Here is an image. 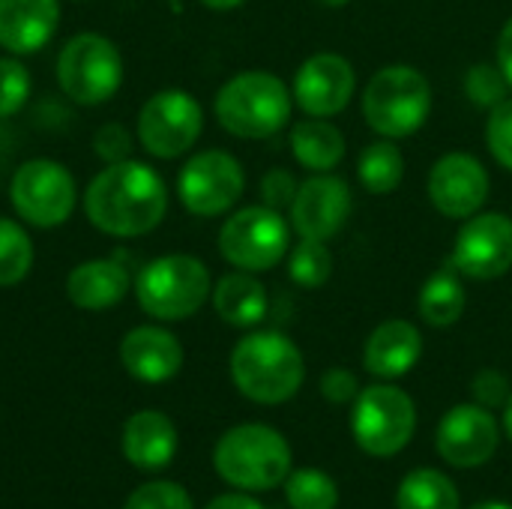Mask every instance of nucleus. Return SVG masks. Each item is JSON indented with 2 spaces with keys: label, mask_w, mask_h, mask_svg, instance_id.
Returning <instances> with one entry per match:
<instances>
[{
  "label": "nucleus",
  "mask_w": 512,
  "mask_h": 509,
  "mask_svg": "<svg viewBox=\"0 0 512 509\" xmlns=\"http://www.w3.org/2000/svg\"><path fill=\"white\" fill-rule=\"evenodd\" d=\"M81 207L87 222L117 240L156 231L168 213V186L162 174L138 159L105 165L84 189Z\"/></svg>",
  "instance_id": "1"
},
{
  "label": "nucleus",
  "mask_w": 512,
  "mask_h": 509,
  "mask_svg": "<svg viewBox=\"0 0 512 509\" xmlns=\"http://www.w3.org/2000/svg\"><path fill=\"white\" fill-rule=\"evenodd\" d=\"M294 93L267 69H243L231 75L213 99L219 126L243 141H264L291 123Z\"/></svg>",
  "instance_id": "2"
},
{
  "label": "nucleus",
  "mask_w": 512,
  "mask_h": 509,
  "mask_svg": "<svg viewBox=\"0 0 512 509\" xmlns=\"http://www.w3.org/2000/svg\"><path fill=\"white\" fill-rule=\"evenodd\" d=\"M234 387L258 405H282L297 396L306 381L300 348L276 330L243 336L231 351Z\"/></svg>",
  "instance_id": "3"
},
{
  "label": "nucleus",
  "mask_w": 512,
  "mask_h": 509,
  "mask_svg": "<svg viewBox=\"0 0 512 509\" xmlns=\"http://www.w3.org/2000/svg\"><path fill=\"white\" fill-rule=\"evenodd\" d=\"M360 108L369 129L381 138H411L432 114V84L417 66L390 63L369 78Z\"/></svg>",
  "instance_id": "4"
},
{
  "label": "nucleus",
  "mask_w": 512,
  "mask_h": 509,
  "mask_svg": "<svg viewBox=\"0 0 512 509\" xmlns=\"http://www.w3.org/2000/svg\"><path fill=\"white\" fill-rule=\"evenodd\" d=\"M132 291L144 315L156 321H186L210 300L213 276L201 258L171 252L147 261L138 270Z\"/></svg>",
  "instance_id": "5"
},
{
  "label": "nucleus",
  "mask_w": 512,
  "mask_h": 509,
  "mask_svg": "<svg viewBox=\"0 0 512 509\" xmlns=\"http://www.w3.org/2000/svg\"><path fill=\"white\" fill-rule=\"evenodd\" d=\"M213 465L225 483L243 492H267L288 480L291 447L288 441L261 423H243L228 429L216 450Z\"/></svg>",
  "instance_id": "6"
},
{
  "label": "nucleus",
  "mask_w": 512,
  "mask_h": 509,
  "mask_svg": "<svg viewBox=\"0 0 512 509\" xmlns=\"http://www.w3.org/2000/svg\"><path fill=\"white\" fill-rule=\"evenodd\" d=\"M63 96L81 108L105 105L123 87V54L105 33H75L63 42L54 63Z\"/></svg>",
  "instance_id": "7"
},
{
  "label": "nucleus",
  "mask_w": 512,
  "mask_h": 509,
  "mask_svg": "<svg viewBox=\"0 0 512 509\" xmlns=\"http://www.w3.org/2000/svg\"><path fill=\"white\" fill-rule=\"evenodd\" d=\"M291 252V222L282 210L249 204L234 210L219 228V255L246 273H267Z\"/></svg>",
  "instance_id": "8"
},
{
  "label": "nucleus",
  "mask_w": 512,
  "mask_h": 509,
  "mask_svg": "<svg viewBox=\"0 0 512 509\" xmlns=\"http://www.w3.org/2000/svg\"><path fill=\"white\" fill-rule=\"evenodd\" d=\"M9 204L24 225L60 228L78 204V186L57 159H27L9 180Z\"/></svg>",
  "instance_id": "9"
},
{
  "label": "nucleus",
  "mask_w": 512,
  "mask_h": 509,
  "mask_svg": "<svg viewBox=\"0 0 512 509\" xmlns=\"http://www.w3.org/2000/svg\"><path fill=\"white\" fill-rule=\"evenodd\" d=\"M204 132V108L201 102L180 90H156L144 99L135 120L138 144L156 159H180L186 156Z\"/></svg>",
  "instance_id": "10"
},
{
  "label": "nucleus",
  "mask_w": 512,
  "mask_h": 509,
  "mask_svg": "<svg viewBox=\"0 0 512 509\" xmlns=\"http://www.w3.org/2000/svg\"><path fill=\"white\" fill-rule=\"evenodd\" d=\"M354 441L363 453L387 459L402 453L417 429L414 399L393 384H372L354 399Z\"/></svg>",
  "instance_id": "11"
},
{
  "label": "nucleus",
  "mask_w": 512,
  "mask_h": 509,
  "mask_svg": "<svg viewBox=\"0 0 512 509\" xmlns=\"http://www.w3.org/2000/svg\"><path fill=\"white\" fill-rule=\"evenodd\" d=\"M246 192V171L228 150L192 153L177 174V198L198 219H216L237 207Z\"/></svg>",
  "instance_id": "12"
},
{
  "label": "nucleus",
  "mask_w": 512,
  "mask_h": 509,
  "mask_svg": "<svg viewBox=\"0 0 512 509\" xmlns=\"http://www.w3.org/2000/svg\"><path fill=\"white\" fill-rule=\"evenodd\" d=\"M450 264L477 282L501 279L512 270V216L480 210L462 222Z\"/></svg>",
  "instance_id": "13"
},
{
  "label": "nucleus",
  "mask_w": 512,
  "mask_h": 509,
  "mask_svg": "<svg viewBox=\"0 0 512 509\" xmlns=\"http://www.w3.org/2000/svg\"><path fill=\"white\" fill-rule=\"evenodd\" d=\"M354 90H357L354 63L336 51H318L306 57L291 84L294 105L306 117H327V120L351 105Z\"/></svg>",
  "instance_id": "14"
},
{
  "label": "nucleus",
  "mask_w": 512,
  "mask_h": 509,
  "mask_svg": "<svg viewBox=\"0 0 512 509\" xmlns=\"http://www.w3.org/2000/svg\"><path fill=\"white\" fill-rule=\"evenodd\" d=\"M351 207H354L351 189L342 177H336L333 171L312 174L309 180L300 183L288 207V222L291 231H297V237L330 243L348 225Z\"/></svg>",
  "instance_id": "15"
},
{
  "label": "nucleus",
  "mask_w": 512,
  "mask_h": 509,
  "mask_svg": "<svg viewBox=\"0 0 512 509\" xmlns=\"http://www.w3.org/2000/svg\"><path fill=\"white\" fill-rule=\"evenodd\" d=\"M426 192L432 207L447 219H471L489 201L492 180L486 165L471 153H447L441 156L426 180Z\"/></svg>",
  "instance_id": "16"
},
{
  "label": "nucleus",
  "mask_w": 512,
  "mask_h": 509,
  "mask_svg": "<svg viewBox=\"0 0 512 509\" xmlns=\"http://www.w3.org/2000/svg\"><path fill=\"white\" fill-rule=\"evenodd\" d=\"M438 453L453 468L486 465L501 441L498 423L483 405H456L438 426Z\"/></svg>",
  "instance_id": "17"
},
{
  "label": "nucleus",
  "mask_w": 512,
  "mask_h": 509,
  "mask_svg": "<svg viewBox=\"0 0 512 509\" xmlns=\"http://www.w3.org/2000/svg\"><path fill=\"white\" fill-rule=\"evenodd\" d=\"M120 363L141 384H165L183 369V345L165 327H132L120 342Z\"/></svg>",
  "instance_id": "18"
},
{
  "label": "nucleus",
  "mask_w": 512,
  "mask_h": 509,
  "mask_svg": "<svg viewBox=\"0 0 512 509\" xmlns=\"http://www.w3.org/2000/svg\"><path fill=\"white\" fill-rule=\"evenodd\" d=\"M60 27V0H0V48L15 57L42 51Z\"/></svg>",
  "instance_id": "19"
},
{
  "label": "nucleus",
  "mask_w": 512,
  "mask_h": 509,
  "mask_svg": "<svg viewBox=\"0 0 512 509\" xmlns=\"http://www.w3.org/2000/svg\"><path fill=\"white\" fill-rule=\"evenodd\" d=\"M129 267L114 258H90L69 270L66 276V300L81 312H105L132 291Z\"/></svg>",
  "instance_id": "20"
},
{
  "label": "nucleus",
  "mask_w": 512,
  "mask_h": 509,
  "mask_svg": "<svg viewBox=\"0 0 512 509\" xmlns=\"http://www.w3.org/2000/svg\"><path fill=\"white\" fill-rule=\"evenodd\" d=\"M420 354H423L420 330L405 318H390L369 333L363 348V366L369 369V375L381 381H396L420 363Z\"/></svg>",
  "instance_id": "21"
},
{
  "label": "nucleus",
  "mask_w": 512,
  "mask_h": 509,
  "mask_svg": "<svg viewBox=\"0 0 512 509\" xmlns=\"http://www.w3.org/2000/svg\"><path fill=\"white\" fill-rule=\"evenodd\" d=\"M177 453V429L162 411H138L123 426V456L138 471H162Z\"/></svg>",
  "instance_id": "22"
},
{
  "label": "nucleus",
  "mask_w": 512,
  "mask_h": 509,
  "mask_svg": "<svg viewBox=\"0 0 512 509\" xmlns=\"http://www.w3.org/2000/svg\"><path fill=\"white\" fill-rule=\"evenodd\" d=\"M213 309L216 315L240 330L258 327L267 318L270 309V297L264 282L258 279V273H246V270H231L225 273L216 285H213Z\"/></svg>",
  "instance_id": "23"
},
{
  "label": "nucleus",
  "mask_w": 512,
  "mask_h": 509,
  "mask_svg": "<svg viewBox=\"0 0 512 509\" xmlns=\"http://www.w3.org/2000/svg\"><path fill=\"white\" fill-rule=\"evenodd\" d=\"M288 144H291V156L297 159V165H303L312 174L336 171L348 153L345 132L327 117H303L291 123Z\"/></svg>",
  "instance_id": "24"
},
{
  "label": "nucleus",
  "mask_w": 512,
  "mask_h": 509,
  "mask_svg": "<svg viewBox=\"0 0 512 509\" xmlns=\"http://www.w3.org/2000/svg\"><path fill=\"white\" fill-rule=\"evenodd\" d=\"M465 306H468V294L462 285V273L450 261L426 279V285L417 297L420 318L438 330L453 327L465 315Z\"/></svg>",
  "instance_id": "25"
},
{
  "label": "nucleus",
  "mask_w": 512,
  "mask_h": 509,
  "mask_svg": "<svg viewBox=\"0 0 512 509\" xmlns=\"http://www.w3.org/2000/svg\"><path fill=\"white\" fill-rule=\"evenodd\" d=\"M357 177L360 186L369 195H390L402 186L405 180V156L396 147L393 138H378L363 147L357 159Z\"/></svg>",
  "instance_id": "26"
},
{
  "label": "nucleus",
  "mask_w": 512,
  "mask_h": 509,
  "mask_svg": "<svg viewBox=\"0 0 512 509\" xmlns=\"http://www.w3.org/2000/svg\"><path fill=\"white\" fill-rule=\"evenodd\" d=\"M399 509H459V492L450 477L432 468L411 471L396 495Z\"/></svg>",
  "instance_id": "27"
},
{
  "label": "nucleus",
  "mask_w": 512,
  "mask_h": 509,
  "mask_svg": "<svg viewBox=\"0 0 512 509\" xmlns=\"http://www.w3.org/2000/svg\"><path fill=\"white\" fill-rule=\"evenodd\" d=\"M33 240L18 219L0 216V288L21 285L33 270Z\"/></svg>",
  "instance_id": "28"
},
{
  "label": "nucleus",
  "mask_w": 512,
  "mask_h": 509,
  "mask_svg": "<svg viewBox=\"0 0 512 509\" xmlns=\"http://www.w3.org/2000/svg\"><path fill=\"white\" fill-rule=\"evenodd\" d=\"M333 267H336L333 252L321 240H303L300 237V243L291 246V252H288V276L294 285H300L306 291L327 285L333 276Z\"/></svg>",
  "instance_id": "29"
},
{
  "label": "nucleus",
  "mask_w": 512,
  "mask_h": 509,
  "mask_svg": "<svg viewBox=\"0 0 512 509\" xmlns=\"http://www.w3.org/2000/svg\"><path fill=\"white\" fill-rule=\"evenodd\" d=\"M285 498L291 509H336L339 489L336 483L318 468L291 471L285 480Z\"/></svg>",
  "instance_id": "30"
},
{
  "label": "nucleus",
  "mask_w": 512,
  "mask_h": 509,
  "mask_svg": "<svg viewBox=\"0 0 512 509\" xmlns=\"http://www.w3.org/2000/svg\"><path fill=\"white\" fill-rule=\"evenodd\" d=\"M510 90V81L498 63H474L465 72V93L483 111H492L495 105H501L510 96Z\"/></svg>",
  "instance_id": "31"
},
{
  "label": "nucleus",
  "mask_w": 512,
  "mask_h": 509,
  "mask_svg": "<svg viewBox=\"0 0 512 509\" xmlns=\"http://www.w3.org/2000/svg\"><path fill=\"white\" fill-rule=\"evenodd\" d=\"M30 90H33L30 69L21 63V57L15 54L0 57V120L15 117L27 105Z\"/></svg>",
  "instance_id": "32"
},
{
  "label": "nucleus",
  "mask_w": 512,
  "mask_h": 509,
  "mask_svg": "<svg viewBox=\"0 0 512 509\" xmlns=\"http://www.w3.org/2000/svg\"><path fill=\"white\" fill-rule=\"evenodd\" d=\"M486 147L492 159L512 174V96L489 111L486 123Z\"/></svg>",
  "instance_id": "33"
},
{
  "label": "nucleus",
  "mask_w": 512,
  "mask_h": 509,
  "mask_svg": "<svg viewBox=\"0 0 512 509\" xmlns=\"http://www.w3.org/2000/svg\"><path fill=\"white\" fill-rule=\"evenodd\" d=\"M123 509H192V501L183 486L156 480V483H144L141 489H135Z\"/></svg>",
  "instance_id": "34"
},
{
  "label": "nucleus",
  "mask_w": 512,
  "mask_h": 509,
  "mask_svg": "<svg viewBox=\"0 0 512 509\" xmlns=\"http://www.w3.org/2000/svg\"><path fill=\"white\" fill-rule=\"evenodd\" d=\"M132 144H135V141H132L129 129L120 126V123H105V126H99L96 135H93V150H96V156H99L105 165L132 159Z\"/></svg>",
  "instance_id": "35"
},
{
  "label": "nucleus",
  "mask_w": 512,
  "mask_h": 509,
  "mask_svg": "<svg viewBox=\"0 0 512 509\" xmlns=\"http://www.w3.org/2000/svg\"><path fill=\"white\" fill-rule=\"evenodd\" d=\"M297 189H300V183L288 168H270L261 177V204H267L273 210H288Z\"/></svg>",
  "instance_id": "36"
},
{
  "label": "nucleus",
  "mask_w": 512,
  "mask_h": 509,
  "mask_svg": "<svg viewBox=\"0 0 512 509\" xmlns=\"http://www.w3.org/2000/svg\"><path fill=\"white\" fill-rule=\"evenodd\" d=\"M471 390H474V399H477L483 408H501V405H507V399L512 396L507 375L498 372V369H483V372L474 378Z\"/></svg>",
  "instance_id": "37"
},
{
  "label": "nucleus",
  "mask_w": 512,
  "mask_h": 509,
  "mask_svg": "<svg viewBox=\"0 0 512 509\" xmlns=\"http://www.w3.org/2000/svg\"><path fill=\"white\" fill-rule=\"evenodd\" d=\"M321 393L327 402L333 405H348L360 396V384H357V375L348 372V369H327L324 378H321Z\"/></svg>",
  "instance_id": "38"
},
{
  "label": "nucleus",
  "mask_w": 512,
  "mask_h": 509,
  "mask_svg": "<svg viewBox=\"0 0 512 509\" xmlns=\"http://www.w3.org/2000/svg\"><path fill=\"white\" fill-rule=\"evenodd\" d=\"M495 63L501 66V72L507 75L512 87V15L504 21V27L498 33V60Z\"/></svg>",
  "instance_id": "39"
},
{
  "label": "nucleus",
  "mask_w": 512,
  "mask_h": 509,
  "mask_svg": "<svg viewBox=\"0 0 512 509\" xmlns=\"http://www.w3.org/2000/svg\"><path fill=\"white\" fill-rule=\"evenodd\" d=\"M204 509H264L255 498L249 495H222L216 501H210Z\"/></svg>",
  "instance_id": "40"
},
{
  "label": "nucleus",
  "mask_w": 512,
  "mask_h": 509,
  "mask_svg": "<svg viewBox=\"0 0 512 509\" xmlns=\"http://www.w3.org/2000/svg\"><path fill=\"white\" fill-rule=\"evenodd\" d=\"M204 9H213V12H231V9H240L246 0H198Z\"/></svg>",
  "instance_id": "41"
},
{
  "label": "nucleus",
  "mask_w": 512,
  "mask_h": 509,
  "mask_svg": "<svg viewBox=\"0 0 512 509\" xmlns=\"http://www.w3.org/2000/svg\"><path fill=\"white\" fill-rule=\"evenodd\" d=\"M504 432H507V438L512 441V396L507 399V405H504Z\"/></svg>",
  "instance_id": "42"
},
{
  "label": "nucleus",
  "mask_w": 512,
  "mask_h": 509,
  "mask_svg": "<svg viewBox=\"0 0 512 509\" xmlns=\"http://www.w3.org/2000/svg\"><path fill=\"white\" fill-rule=\"evenodd\" d=\"M315 3H321V6H327V9H339V6H348L351 0H315Z\"/></svg>",
  "instance_id": "43"
},
{
  "label": "nucleus",
  "mask_w": 512,
  "mask_h": 509,
  "mask_svg": "<svg viewBox=\"0 0 512 509\" xmlns=\"http://www.w3.org/2000/svg\"><path fill=\"white\" fill-rule=\"evenodd\" d=\"M471 509H512L510 504H477V507Z\"/></svg>",
  "instance_id": "44"
}]
</instances>
